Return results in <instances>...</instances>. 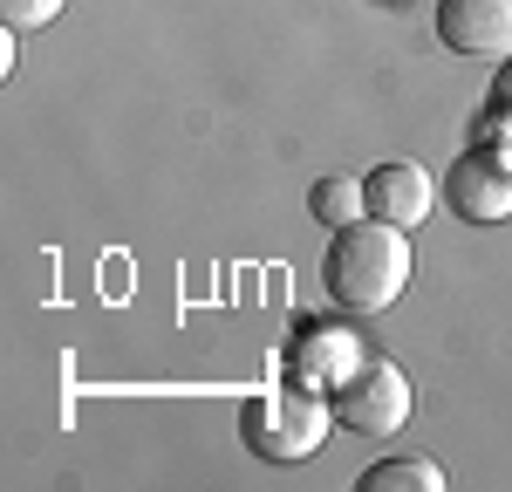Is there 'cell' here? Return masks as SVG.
Listing matches in <instances>:
<instances>
[{
  "label": "cell",
  "instance_id": "obj_2",
  "mask_svg": "<svg viewBox=\"0 0 512 492\" xmlns=\"http://www.w3.org/2000/svg\"><path fill=\"white\" fill-rule=\"evenodd\" d=\"M328 424H335V404L321 390H308V383H274V390H260V397L239 404V438H246L253 458H267V465L315 458Z\"/></svg>",
  "mask_w": 512,
  "mask_h": 492
},
{
  "label": "cell",
  "instance_id": "obj_3",
  "mask_svg": "<svg viewBox=\"0 0 512 492\" xmlns=\"http://www.w3.org/2000/svg\"><path fill=\"white\" fill-rule=\"evenodd\" d=\"M328 404H335V424H342V431H355V438H390V431L410 424L417 390H410L403 363H390V356H362L355 376H342V383L328 390Z\"/></svg>",
  "mask_w": 512,
  "mask_h": 492
},
{
  "label": "cell",
  "instance_id": "obj_9",
  "mask_svg": "<svg viewBox=\"0 0 512 492\" xmlns=\"http://www.w3.org/2000/svg\"><path fill=\"white\" fill-rule=\"evenodd\" d=\"M308 212H315L321 226L335 233V226H355V219H369V192H362V178H315V192H308Z\"/></svg>",
  "mask_w": 512,
  "mask_h": 492
},
{
  "label": "cell",
  "instance_id": "obj_1",
  "mask_svg": "<svg viewBox=\"0 0 512 492\" xmlns=\"http://www.w3.org/2000/svg\"><path fill=\"white\" fill-rule=\"evenodd\" d=\"M410 267H417V253H410V240H403V226H390V219L369 212V219L328 233L321 287H328V301L349 308V315H383V308L403 301Z\"/></svg>",
  "mask_w": 512,
  "mask_h": 492
},
{
  "label": "cell",
  "instance_id": "obj_6",
  "mask_svg": "<svg viewBox=\"0 0 512 492\" xmlns=\"http://www.w3.org/2000/svg\"><path fill=\"white\" fill-rule=\"evenodd\" d=\"M362 192H369V212H376V219H390V226L410 233L417 219H431L437 178L417 158H390V164H376V171H362Z\"/></svg>",
  "mask_w": 512,
  "mask_h": 492
},
{
  "label": "cell",
  "instance_id": "obj_4",
  "mask_svg": "<svg viewBox=\"0 0 512 492\" xmlns=\"http://www.w3.org/2000/svg\"><path fill=\"white\" fill-rule=\"evenodd\" d=\"M444 205L458 219H472V226L512 219V158L485 151V144H472L465 158H451V171H444Z\"/></svg>",
  "mask_w": 512,
  "mask_h": 492
},
{
  "label": "cell",
  "instance_id": "obj_7",
  "mask_svg": "<svg viewBox=\"0 0 512 492\" xmlns=\"http://www.w3.org/2000/svg\"><path fill=\"white\" fill-rule=\"evenodd\" d=\"M355 363H362V349H355L335 322H321V328H308L301 349H294V383H308V390H335L342 376H355Z\"/></svg>",
  "mask_w": 512,
  "mask_h": 492
},
{
  "label": "cell",
  "instance_id": "obj_11",
  "mask_svg": "<svg viewBox=\"0 0 512 492\" xmlns=\"http://www.w3.org/2000/svg\"><path fill=\"white\" fill-rule=\"evenodd\" d=\"M485 117H512V55L499 62V82H492V103H485Z\"/></svg>",
  "mask_w": 512,
  "mask_h": 492
},
{
  "label": "cell",
  "instance_id": "obj_5",
  "mask_svg": "<svg viewBox=\"0 0 512 492\" xmlns=\"http://www.w3.org/2000/svg\"><path fill=\"white\" fill-rule=\"evenodd\" d=\"M437 41L451 55L506 62L512 55V0H437Z\"/></svg>",
  "mask_w": 512,
  "mask_h": 492
},
{
  "label": "cell",
  "instance_id": "obj_8",
  "mask_svg": "<svg viewBox=\"0 0 512 492\" xmlns=\"http://www.w3.org/2000/svg\"><path fill=\"white\" fill-rule=\"evenodd\" d=\"M444 486H451V472L431 458H383L355 479V492H444Z\"/></svg>",
  "mask_w": 512,
  "mask_h": 492
},
{
  "label": "cell",
  "instance_id": "obj_10",
  "mask_svg": "<svg viewBox=\"0 0 512 492\" xmlns=\"http://www.w3.org/2000/svg\"><path fill=\"white\" fill-rule=\"evenodd\" d=\"M62 7H69V0H0V28H14V35H35V28H48Z\"/></svg>",
  "mask_w": 512,
  "mask_h": 492
}]
</instances>
